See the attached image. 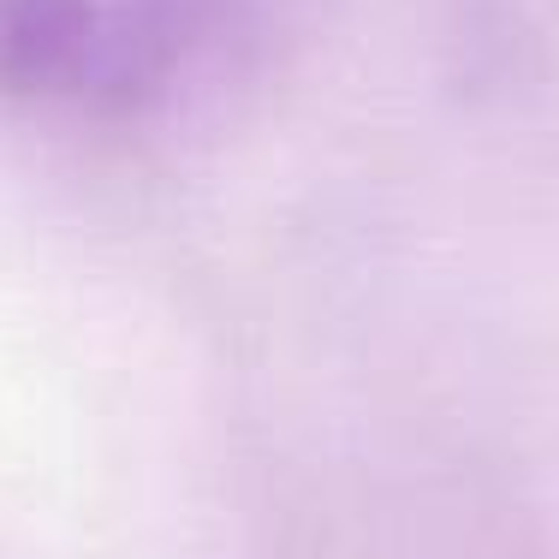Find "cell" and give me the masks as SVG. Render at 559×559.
<instances>
[{
  "label": "cell",
  "instance_id": "obj_1",
  "mask_svg": "<svg viewBox=\"0 0 559 559\" xmlns=\"http://www.w3.org/2000/svg\"><path fill=\"white\" fill-rule=\"evenodd\" d=\"M108 36L102 0H0V90L66 96L90 90Z\"/></svg>",
  "mask_w": 559,
  "mask_h": 559
}]
</instances>
